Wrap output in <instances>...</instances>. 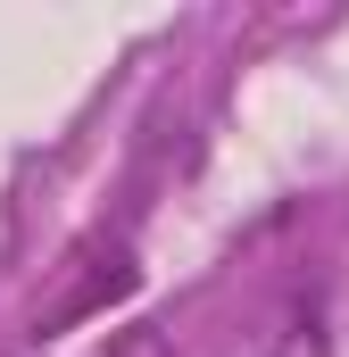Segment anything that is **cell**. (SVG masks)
I'll return each mask as SVG.
<instances>
[]
</instances>
